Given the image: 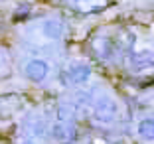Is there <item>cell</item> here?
Instances as JSON below:
<instances>
[{"mask_svg": "<svg viewBox=\"0 0 154 144\" xmlns=\"http://www.w3.org/2000/svg\"><path fill=\"white\" fill-rule=\"evenodd\" d=\"M30 12V6H20V8H16V18H22V16H26V14Z\"/></svg>", "mask_w": 154, "mask_h": 144, "instance_id": "obj_8", "label": "cell"}, {"mask_svg": "<svg viewBox=\"0 0 154 144\" xmlns=\"http://www.w3.org/2000/svg\"><path fill=\"white\" fill-rule=\"evenodd\" d=\"M50 134H51V138L59 144H71V142H75V138H77L75 126H71L69 122H55L50 128Z\"/></svg>", "mask_w": 154, "mask_h": 144, "instance_id": "obj_3", "label": "cell"}, {"mask_svg": "<svg viewBox=\"0 0 154 144\" xmlns=\"http://www.w3.org/2000/svg\"><path fill=\"white\" fill-rule=\"evenodd\" d=\"M136 132L144 142H154V118L152 117L140 118L136 124Z\"/></svg>", "mask_w": 154, "mask_h": 144, "instance_id": "obj_6", "label": "cell"}, {"mask_svg": "<svg viewBox=\"0 0 154 144\" xmlns=\"http://www.w3.org/2000/svg\"><path fill=\"white\" fill-rule=\"evenodd\" d=\"M117 115H119V105L113 97L103 95L93 105V118L97 122H101V124H111L117 118Z\"/></svg>", "mask_w": 154, "mask_h": 144, "instance_id": "obj_1", "label": "cell"}, {"mask_svg": "<svg viewBox=\"0 0 154 144\" xmlns=\"http://www.w3.org/2000/svg\"><path fill=\"white\" fill-rule=\"evenodd\" d=\"M131 67L136 69V71H144V69L154 67V51H150V50L134 51L131 55Z\"/></svg>", "mask_w": 154, "mask_h": 144, "instance_id": "obj_5", "label": "cell"}, {"mask_svg": "<svg viewBox=\"0 0 154 144\" xmlns=\"http://www.w3.org/2000/svg\"><path fill=\"white\" fill-rule=\"evenodd\" d=\"M42 32L50 40H59V38L63 36V24L59 22V20H45L44 26H42Z\"/></svg>", "mask_w": 154, "mask_h": 144, "instance_id": "obj_7", "label": "cell"}, {"mask_svg": "<svg viewBox=\"0 0 154 144\" xmlns=\"http://www.w3.org/2000/svg\"><path fill=\"white\" fill-rule=\"evenodd\" d=\"M65 77H67V81L71 83V85H83L85 81H89L91 67L87 63H73L71 67L67 69Z\"/></svg>", "mask_w": 154, "mask_h": 144, "instance_id": "obj_4", "label": "cell"}, {"mask_svg": "<svg viewBox=\"0 0 154 144\" xmlns=\"http://www.w3.org/2000/svg\"><path fill=\"white\" fill-rule=\"evenodd\" d=\"M24 73L32 83H42L50 75V65L44 59H30L26 63V67H24Z\"/></svg>", "mask_w": 154, "mask_h": 144, "instance_id": "obj_2", "label": "cell"}]
</instances>
